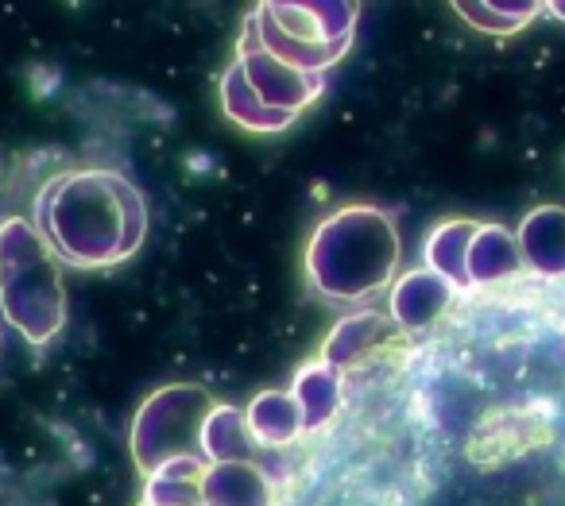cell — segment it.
<instances>
[{
	"instance_id": "cell-18",
	"label": "cell",
	"mask_w": 565,
	"mask_h": 506,
	"mask_svg": "<svg viewBox=\"0 0 565 506\" xmlns=\"http://www.w3.org/2000/svg\"><path fill=\"white\" fill-rule=\"evenodd\" d=\"M454 12L484 35H515L542 17V4L539 0H500V4L495 0H457Z\"/></svg>"
},
{
	"instance_id": "cell-16",
	"label": "cell",
	"mask_w": 565,
	"mask_h": 506,
	"mask_svg": "<svg viewBox=\"0 0 565 506\" xmlns=\"http://www.w3.org/2000/svg\"><path fill=\"white\" fill-rule=\"evenodd\" d=\"M477 225L480 220L454 217V220H441V225L430 228V236H426V248H423L426 271H438L454 290H469L465 263H469V244H472Z\"/></svg>"
},
{
	"instance_id": "cell-14",
	"label": "cell",
	"mask_w": 565,
	"mask_h": 506,
	"mask_svg": "<svg viewBox=\"0 0 565 506\" xmlns=\"http://www.w3.org/2000/svg\"><path fill=\"white\" fill-rule=\"evenodd\" d=\"M244 418H248V429L259 449H282V444H295L302 437V410L291 390L256 395L248 410H244Z\"/></svg>"
},
{
	"instance_id": "cell-19",
	"label": "cell",
	"mask_w": 565,
	"mask_h": 506,
	"mask_svg": "<svg viewBox=\"0 0 565 506\" xmlns=\"http://www.w3.org/2000/svg\"><path fill=\"white\" fill-rule=\"evenodd\" d=\"M542 12H550V17L562 20V24H565V0H554V4H542Z\"/></svg>"
},
{
	"instance_id": "cell-15",
	"label": "cell",
	"mask_w": 565,
	"mask_h": 506,
	"mask_svg": "<svg viewBox=\"0 0 565 506\" xmlns=\"http://www.w3.org/2000/svg\"><path fill=\"white\" fill-rule=\"evenodd\" d=\"M217 94H221V109H225V117L233 120L236 128H244V132L271 136V132H282V128H291L295 120H299V117H291V112L267 109V105L248 89V82H244V74L236 71V63L225 66Z\"/></svg>"
},
{
	"instance_id": "cell-1",
	"label": "cell",
	"mask_w": 565,
	"mask_h": 506,
	"mask_svg": "<svg viewBox=\"0 0 565 506\" xmlns=\"http://www.w3.org/2000/svg\"><path fill=\"white\" fill-rule=\"evenodd\" d=\"M35 233L71 271H105L143 248L148 202L128 174L109 166L63 171L35 194Z\"/></svg>"
},
{
	"instance_id": "cell-9",
	"label": "cell",
	"mask_w": 565,
	"mask_h": 506,
	"mask_svg": "<svg viewBox=\"0 0 565 506\" xmlns=\"http://www.w3.org/2000/svg\"><path fill=\"white\" fill-rule=\"evenodd\" d=\"M523 271L542 279H565V205H539L515 233Z\"/></svg>"
},
{
	"instance_id": "cell-11",
	"label": "cell",
	"mask_w": 565,
	"mask_h": 506,
	"mask_svg": "<svg viewBox=\"0 0 565 506\" xmlns=\"http://www.w3.org/2000/svg\"><path fill=\"white\" fill-rule=\"evenodd\" d=\"M291 395L302 410V433H315L326 421L338 418L341 398H345V375L333 372L322 359H310V364H302L299 375H295Z\"/></svg>"
},
{
	"instance_id": "cell-3",
	"label": "cell",
	"mask_w": 565,
	"mask_h": 506,
	"mask_svg": "<svg viewBox=\"0 0 565 506\" xmlns=\"http://www.w3.org/2000/svg\"><path fill=\"white\" fill-rule=\"evenodd\" d=\"M66 267L28 217L0 220V317L43 348L66 329Z\"/></svg>"
},
{
	"instance_id": "cell-13",
	"label": "cell",
	"mask_w": 565,
	"mask_h": 506,
	"mask_svg": "<svg viewBox=\"0 0 565 506\" xmlns=\"http://www.w3.org/2000/svg\"><path fill=\"white\" fill-rule=\"evenodd\" d=\"M202 452L210 464H259V444L248 429V418L236 406H213L202 429Z\"/></svg>"
},
{
	"instance_id": "cell-8",
	"label": "cell",
	"mask_w": 565,
	"mask_h": 506,
	"mask_svg": "<svg viewBox=\"0 0 565 506\" xmlns=\"http://www.w3.org/2000/svg\"><path fill=\"white\" fill-rule=\"evenodd\" d=\"M457 290L441 279L438 271H407L392 282V298H387V313L399 325V333H418V329L434 325L441 313L449 310Z\"/></svg>"
},
{
	"instance_id": "cell-17",
	"label": "cell",
	"mask_w": 565,
	"mask_h": 506,
	"mask_svg": "<svg viewBox=\"0 0 565 506\" xmlns=\"http://www.w3.org/2000/svg\"><path fill=\"white\" fill-rule=\"evenodd\" d=\"M205 456H182L163 464L156 475L143 480V506H205L202 503V483H205Z\"/></svg>"
},
{
	"instance_id": "cell-5",
	"label": "cell",
	"mask_w": 565,
	"mask_h": 506,
	"mask_svg": "<svg viewBox=\"0 0 565 506\" xmlns=\"http://www.w3.org/2000/svg\"><path fill=\"white\" fill-rule=\"evenodd\" d=\"M213 406H217V398L194 383H167V387L151 390L136 410L132 429H128L136 472L148 480L171 460L205 456L202 429Z\"/></svg>"
},
{
	"instance_id": "cell-12",
	"label": "cell",
	"mask_w": 565,
	"mask_h": 506,
	"mask_svg": "<svg viewBox=\"0 0 565 506\" xmlns=\"http://www.w3.org/2000/svg\"><path fill=\"white\" fill-rule=\"evenodd\" d=\"M205 506H271V480L259 464H210L202 483Z\"/></svg>"
},
{
	"instance_id": "cell-20",
	"label": "cell",
	"mask_w": 565,
	"mask_h": 506,
	"mask_svg": "<svg viewBox=\"0 0 565 506\" xmlns=\"http://www.w3.org/2000/svg\"><path fill=\"white\" fill-rule=\"evenodd\" d=\"M0 333H4V317H0Z\"/></svg>"
},
{
	"instance_id": "cell-2",
	"label": "cell",
	"mask_w": 565,
	"mask_h": 506,
	"mask_svg": "<svg viewBox=\"0 0 565 506\" xmlns=\"http://www.w3.org/2000/svg\"><path fill=\"white\" fill-rule=\"evenodd\" d=\"M403 240L395 217L376 205H341L315 225L307 279L330 302H364L395 282Z\"/></svg>"
},
{
	"instance_id": "cell-7",
	"label": "cell",
	"mask_w": 565,
	"mask_h": 506,
	"mask_svg": "<svg viewBox=\"0 0 565 506\" xmlns=\"http://www.w3.org/2000/svg\"><path fill=\"white\" fill-rule=\"evenodd\" d=\"M395 336H399V325L392 321V313L356 310V313L341 317L338 325L330 329V336H326L318 359H322V364H330L333 372L345 375L349 367L364 364L372 352H380L384 344H392Z\"/></svg>"
},
{
	"instance_id": "cell-10",
	"label": "cell",
	"mask_w": 565,
	"mask_h": 506,
	"mask_svg": "<svg viewBox=\"0 0 565 506\" xmlns=\"http://www.w3.org/2000/svg\"><path fill=\"white\" fill-rule=\"evenodd\" d=\"M519 271H523V256H519L515 233H508L503 225H492V220H480L469 244V263H465L469 290L500 287V282L515 279Z\"/></svg>"
},
{
	"instance_id": "cell-4",
	"label": "cell",
	"mask_w": 565,
	"mask_h": 506,
	"mask_svg": "<svg viewBox=\"0 0 565 506\" xmlns=\"http://www.w3.org/2000/svg\"><path fill=\"white\" fill-rule=\"evenodd\" d=\"M361 20L356 0H264L241 32L299 74H330L349 55Z\"/></svg>"
},
{
	"instance_id": "cell-6",
	"label": "cell",
	"mask_w": 565,
	"mask_h": 506,
	"mask_svg": "<svg viewBox=\"0 0 565 506\" xmlns=\"http://www.w3.org/2000/svg\"><path fill=\"white\" fill-rule=\"evenodd\" d=\"M236 71L244 74L248 89L275 112H291V117H302L310 105L322 97L326 89V74H299L291 66H282L279 58H271L267 51H259L248 35L241 32L236 40V55H233Z\"/></svg>"
}]
</instances>
